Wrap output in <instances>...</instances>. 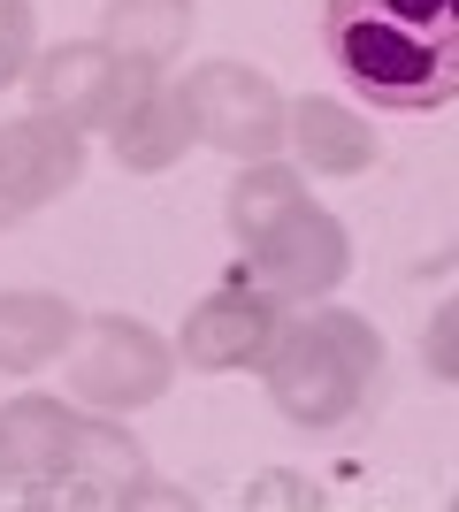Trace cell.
Instances as JSON below:
<instances>
[{
    "mask_svg": "<svg viewBox=\"0 0 459 512\" xmlns=\"http://www.w3.org/2000/svg\"><path fill=\"white\" fill-rule=\"evenodd\" d=\"M161 344L146 337V329H100V344H92V360L77 367V383L92 390V398H153L161 390Z\"/></svg>",
    "mask_w": 459,
    "mask_h": 512,
    "instance_id": "8",
    "label": "cell"
},
{
    "mask_svg": "<svg viewBox=\"0 0 459 512\" xmlns=\"http://www.w3.org/2000/svg\"><path fill=\"white\" fill-rule=\"evenodd\" d=\"M184 23H192L184 0H115V8H108V54L153 69V62H169V54H176Z\"/></svg>",
    "mask_w": 459,
    "mask_h": 512,
    "instance_id": "9",
    "label": "cell"
},
{
    "mask_svg": "<svg viewBox=\"0 0 459 512\" xmlns=\"http://www.w3.org/2000/svg\"><path fill=\"white\" fill-rule=\"evenodd\" d=\"M184 107H192V123H207L215 146H238V153H268L276 130L291 123L284 107H276V92L261 77H245V69H199Z\"/></svg>",
    "mask_w": 459,
    "mask_h": 512,
    "instance_id": "3",
    "label": "cell"
},
{
    "mask_svg": "<svg viewBox=\"0 0 459 512\" xmlns=\"http://www.w3.org/2000/svg\"><path fill=\"white\" fill-rule=\"evenodd\" d=\"M299 207L306 199H299V184H291L284 169H253L238 184V199H230V230H238L245 245H261V237L276 230V222H291Z\"/></svg>",
    "mask_w": 459,
    "mask_h": 512,
    "instance_id": "12",
    "label": "cell"
},
{
    "mask_svg": "<svg viewBox=\"0 0 459 512\" xmlns=\"http://www.w3.org/2000/svg\"><path fill=\"white\" fill-rule=\"evenodd\" d=\"M429 367H437L444 383H459V299L429 321Z\"/></svg>",
    "mask_w": 459,
    "mask_h": 512,
    "instance_id": "14",
    "label": "cell"
},
{
    "mask_svg": "<svg viewBox=\"0 0 459 512\" xmlns=\"http://www.w3.org/2000/svg\"><path fill=\"white\" fill-rule=\"evenodd\" d=\"M77 451H85V428L46 398H23L0 413V474H16V482H46V467H62Z\"/></svg>",
    "mask_w": 459,
    "mask_h": 512,
    "instance_id": "7",
    "label": "cell"
},
{
    "mask_svg": "<svg viewBox=\"0 0 459 512\" xmlns=\"http://www.w3.org/2000/svg\"><path fill=\"white\" fill-rule=\"evenodd\" d=\"M268 360H276L268 367L276 406H284L291 421H306V428H329V421H345V413L360 406V390H368V375H375V337L352 314H306L299 329L276 337Z\"/></svg>",
    "mask_w": 459,
    "mask_h": 512,
    "instance_id": "2",
    "label": "cell"
},
{
    "mask_svg": "<svg viewBox=\"0 0 459 512\" xmlns=\"http://www.w3.org/2000/svg\"><path fill=\"white\" fill-rule=\"evenodd\" d=\"M291 138H299L306 161H314V169H329V176L360 169V161L375 153V138L352 123L337 100H299V107H291Z\"/></svg>",
    "mask_w": 459,
    "mask_h": 512,
    "instance_id": "10",
    "label": "cell"
},
{
    "mask_svg": "<svg viewBox=\"0 0 459 512\" xmlns=\"http://www.w3.org/2000/svg\"><path fill=\"white\" fill-rule=\"evenodd\" d=\"M253 268H261L276 291L306 299V291H329V283H337V268H345V237H337L329 214L299 207L291 222H276V230L253 245Z\"/></svg>",
    "mask_w": 459,
    "mask_h": 512,
    "instance_id": "5",
    "label": "cell"
},
{
    "mask_svg": "<svg viewBox=\"0 0 459 512\" xmlns=\"http://www.w3.org/2000/svg\"><path fill=\"white\" fill-rule=\"evenodd\" d=\"M69 176H77V138L62 130V115L0 130V214H23L31 199L62 192Z\"/></svg>",
    "mask_w": 459,
    "mask_h": 512,
    "instance_id": "6",
    "label": "cell"
},
{
    "mask_svg": "<svg viewBox=\"0 0 459 512\" xmlns=\"http://www.w3.org/2000/svg\"><path fill=\"white\" fill-rule=\"evenodd\" d=\"M23 46H31V8H23V0H0V85L23 69Z\"/></svg>",
    "mask_w": 459,
    "mask_h": 512,
    "instance_id": "13",
    "label": "cell"
},
{
    "mask_svg": "<svg viewBox=\"0 0 459 512\" xmlns=\"http://www.w3.org/2000/svg\"><path fill=\"white\" fill-rule=\"evenodd\" d=\"M322 46L337 77L383 115L459 100V0H329Z\"/></svg>",
    "mask_w": 459,
    "mask_h": 512,
    "instance_id": "1",
    "label": "cell"
},
{
    "mask_svg": "<svg viewBox=\"0 0 459 512\" xmlns=\"http://www.w3.org/2000/svg\"><path fill=\"white\" fill-rule=\"evenodd\" d=\"M69 337L62 299H0V367H39Z\"/></svg>",
    "mask_w": 459,
    "mask_h": 512,
    "instance_id": "11",
    "label": "cell"
},
{
    "mask_svg": "<svg viewBox=\"0 0 459 512\" xmlns=\"http://www.w3.org/2000/svg\"><path fill=\"white\" fill-rule=\"evenodd\" d=\"M276 352V306L253 299L245 283H222L215 299L184 321V360L192 367H253Z\"/></svg>",
    "mask_w": 459,
    "mask_h": 512,
    "instance_id": "4",
    "label": "cell"
}]
</instances>
